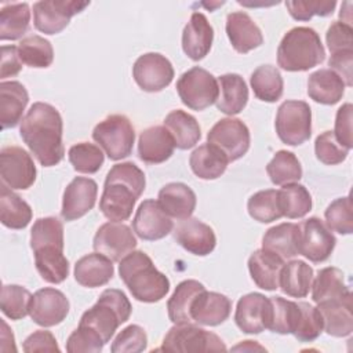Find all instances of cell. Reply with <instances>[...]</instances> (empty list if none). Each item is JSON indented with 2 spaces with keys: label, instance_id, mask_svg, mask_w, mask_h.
<instances>
[{
  "label": "cell",
  "instance_id": "14",
  "mask_svg": "<svg viewBox=\"0 0 353 353\" xmlns=\"http://www.w3.org/2000/svg\"><path fill=\"white\" fill-rule=\"evenodd\" d=\"M132 77L138 87L146 92H159L168 87L174 79V68L168 58L159 52L141 55L132 66Z\"/></svg>",
  "mask_w": 353,
  "mask_h": 353
},
{
  "label": "cell",
  "instance_id": "59",
  "mask_svg": "<svg viewBox=\"0 0 353 353\" xmlns=\"http://www.w3.org/2000/svg\"><path fill=\"white\" fill-rule=\"evenodd\" d=\"M328 66L334 70L345 83L346 87H352V68H353V51H342L331 54L328 59Z\"/></svg>",
  "mask_w": 353,
  "mask_h": 353
},
{
  "label": "cell",
  "instance_id": "42",
  "mask_svg": "<svg viewBox=\"0 0 353 353\" xmlns=\"http://www.w3.org/2000/svg\"><path fill=\"white\" fill-rule=\"evenodd\" d=\"M279 203L283 216L290 219L303 218L312 210V196L309 190L298 183H285L279 190Z\"/></svg>",
  "mask_w": 353,
  "mask_h": 353
},
{
  "label": "cell",
  "instance_id": "1",
  "mask_svg": "<svg viewBox=\"0 0 353 353\" xmlns=\"http://www.w3.org/2000/svg\"><path fill=\"white\" fill-rule=\"evenodd\" d=\"M63 121L57 108L34 102L21 121L19 135L43 167L61 163L65 156L62 142Z\"/></svg>",
  "mask_w": 353,
  "mask_h": 353
},
{
  "label": "cell",
  "instance_id": "30",
  "mask_svg": "<svg viewBox=\"0 0 353 353\" xmlns=\"http://www.w3.org/2000/svg\"><path fill=\"white\" fill-rule=\"evenodd\" d=\"M219 95L216 108L228 116L239 114L248 102V87L237 73H226L218 77Z\"/></svg>",
  "mask_w": 353,
  "mask_h": 353
},
{
  "label": "cell",
  "instance_id": "21",
  "mask_svg": "<svg viewBox=\"0 0 353 353\" xmlns=\"http://www.w3.org/2000/svg\"><path fill=\"white\" fill-rule=\"evenodd\" d=\"M225 29L232 47L239 54H247L263 43V34L259 26L244 11L228 14Z\"/></svg>",
  "mask_w": 353,
  "mask_h": 353
},
{
  "label": "cell",
  "instance_id": "7",
  "mask_svg": "<svg viewBox=\"0 0 353 353\" xmlns=\"http://www.w3.org/2000/svg\"><path fill=\"white\" fill-rule=\"evenodd\" d=\"M276 132L280 141L290 146L305 143L312 134V110L305 101H284L276 114Z\"/></svg>",
  "mask_w": 353,
  "mask_h": 353
},
{
  "label": "cell",
  "instance_id": "29",
  "mask_svg": "<svg viewBox=\"0 0 353 353\" xmlns=\"http://www.w3.org/2000/svg\"><path fill=\"white\" fill-rule=\"evenodd\" d=\"M317 309L323 317V330L328 335L342 338L352 334V296L320 302L317 303Z\"/></svg>",
  "mask_w": 353,
  "mask_h": 353
},
{
  "label": "cell",
  "instance_id": "25",
  "mask_svg": "<svg viewBox=\"0 0 353 353\" xmlns=\"http://www.w3.org/2000/svg\"><path fill=\"white\" fill-rule=\"evenodd\" d=\"M284 259L268 250H256L248 258V270L252 281L265 291L279 288Z\"/></svg>",
  "mask_w": 353,
  "mask_h": 353
},
{
  "label": "cell",
  "instance_id": "54",
  "mask_svg": "<svg viewBox=\"0 0 353 353\" xmlns=\"http://www.w3.org/2000/svg\"><path fill=\"white\" fill-rule=\"evenodd\" d=\"M148 346V335L138 324H131L120 331L114 338L110 350L112 353H139Z\"/></svg>",
  "mask_w": 353,
  "mask_h": 353
},
{
  "label": "cell",
  "instance_id": "32",
  "mask_svg": "<svg viewBox=\"0 0 353 353\" xmlns=\"http://www.w3.org/2000/svg\"><path fill=\"white\" fill-rule=\"evenodd\" d=\"M299 226L284 222L266 230L262 237V248L274 252L281 259H292L299 255Z\"/></svg>",
  "mask_w": 353,
  "mask_h": 353
},
{
  "label": "cell",
  "instance_id": "8",
  "mask_svg": "<svg viewBox=\"0 0 353 353\" xmlns=\"http://www.w3.org/2000/svg\"><path fill=\"white\" fill-rule=\"evenodd\" d=\"M176 91L185 106L197 112L204 110L218 99V79L208 70L194 66L181 74Z\"/></svg>",
  "mask_w": 353,
  "mask_h": 353
},
{
  "label": "cell",
  "instance_id": "56",
  "mask_svg": "<svg viewBox=\"0 0 353 353\" xmlns=\"http://www.w3.org/2000/svg\"><path fill=\"white\" fill-rule=\"evenodd\" d=\"M325 41L331 54L342 51H353V28L342 21L330 25L325 33Z\"/></svg>",
  "mask_w": 353,
  "mask_h": 353
},
{
  "label": "cell",
  "instance_id": "38",
  "mask_svg": "<svg viewBox=\"0 0 353 353\" xmlns=\"http://www.w3.org/2000/svg\"><path fill=\"white\" fill-rule=\"evenodd\" d=\"M313 283V268L301 259H291L284 263L279 287L292 298H305Z\"/></svg>",
  "mask_w": 353,
  "mask_h": 353
},
{
  "label": "cell",
  "instance_id": "24",
  "mask_svg": "<svg viewBox=\"0 0 353 353\" xmlns=\"http://www.w3.org/2000/svg\"><path fill=\"white\" fill-rule=\"evenodd\" d=\"M175 149L174 139L164 125L143 130L138 139V156L143 163L160 164L168 160Z\"/></svg>",
  "mask_w": 353,
  "mask_h": 353
},
{
  "label": "cell",
  "instance_id": "5",
  "mask_svg": "<svg viewBox=\"0 0 353 353\" xmlns=\"http://www.w3.org/2000/svg\"><path fill=\"white\" fill-rule=\"evenodd\" d=\"M131 312L132 306L121 290L106 288L97 303L83 313L79 325L94 331L106 345L117 327L130 319Z\"/></svg>",
  "mask_w": 353,
  "mask_h": 353
},
{
  "label": "cell",
  "instance_id": "46",
  "mask_svg": "<svg viewBox=\"0 0 353 353\" xmlns=\"http://www.w3.org/2000/svg\"><path fill=\"white\" fill-rule=\"evenodd\" d=\"M272 320L269 330L281 335L294 334L298 319H299V305L298 302L281 298L272 296Z\"/></svg>",
  "mask_w": 353,
  "mask_h": 353
},
{
  "label": "cell",
  "instance_id": "50",
  "mask_svg": "<svg viewBox=\"0 0 353 353\" xmlns=\"http://www.w3.org/2000/svg\"><path fill=\"white\" fill-rule=\"evenodd\" d=\"M299 319L294 336L299 342H313L323 332V317L319 309L307 302H298Z\"/></svg>",
  "mask_w": 353,
  "mask_h": 353
},
{
  "label": "cell",
  "instance_id": "22",
  "mask_svg": "<svg viewBox=\"0 0 353 353\" xmlns=\"http://www.w3.org/2000/svg\"><path fill=\"white\" fill-rule=\"evenodd\" d=\"M232 312V301L219 292L201 291L190 306V316L200 325L215 327L222 324Z\"/></svg>",
  "mask_w": 353,
  "mask_h": 353
},
{
  "label": "cell",
  "instance_id": "35",
  "mask_svg": "<svg viewBox=\"0 0 353 353\" xmlns=\"http://www.w3.org/2000/svg\"><path fill=\"white\" fill-rule=\"evenodd\" d=\"M33 254L36 269L44 281L59 284L69 276V261L62 247L46 245L34 250Z\"/></svg>",
  "mask_w": 353,
  "mask_h": 353
},
{
  "label": "cell",
  "instance_id": "40",
  "mask_svg": "<svg viewBox=\"0 0 353 353\" xmlns=\"http://www.w3.org/2000/svg\"><path fill=\"white\" fill-rule=\"evenodd\" d=\"M254 95L263 102H276L281 98L284 81L280 70L273 65L258 66L250 77Z\"/></svg>",
  "mask_w": 353,
  "mask_h": 353
},
{
  "label": "cell",
  "instance_id": "10",
  "mask_svg": "<svg viewBox=\"0 0 353 353\" xmlns=\"http://www.w3.org/2000/svg\"><path fill=\"white\" fill-rule=\"evenodd\" d=\"M250 142L248 127L234 117L218 120L207 134V143L218 148L229 163L241 159L248 152Z\"/></svg>",
  "mask_w": 353,
  "mask_h": 353
},
{
  "label": "cell",
  "instance_id": "33",
  "mask_svg": "<svg viewBox=\"0 0 353 353\" xmlns=\"http://www.w3.org/2000/svg\"><path fill=\"white\" fill-rule=\"evenodd\" d=\"M349 296H352V292L345 283V274L341 269L328 266L319 270L312 283V299L314 303Z\"/></svg>",
  "mask_w": 353,
  "mask_h": 353
},
{
  "label": "cell",
  "instance_id": "27",
  "mask_svg": "<svg viewBox=\"0 0 353 353\" xmlns=\"http://www.w3.org/2000/svg\"><path fill=\"white\" fill-rule=\"evenodd\" d=\"M29 102L25 85L17 80L0 83V123L1 128H12L22 121V114Z\"/></svg>",
  "mask_w": 353,
  "mask_h": 353
},
{
  "label": "cell",
  "instance_id": "12",
  "mask_svg": "<svg viewBox=\"0 0 353 353\" xmlns=\"http://www.w3.org/2000/svg\"><path fill=\"white\" fill-rule=\"evenodd\" d=\"M36 165L32 156L19 146H3L0 150L1 182L10 189L26 190L36 181Z\"/></svg>",
  "mask_w": 353,
  "mask_h": 353
},
{
  "label": "cell",
  "instance_id": "11",
  "mask_svg": "<svg viewBox=\"0 0 353 353\" xmlns=\"http://www.w3.org/2000/svg\"><path fill=\"white\" fill-rule=\"evenodd\" d=\"M90 6V1L46 0L33 4L34 28L44 34H57L70 22V18Z\"/></svg>",
  "mask_w": 353,
  "mask_h": 353
},
{
  "label": "cell",
  "instance_id": "34",
  "mask_svg": "<svg viewBox=\"0 0 353 353\" xmlns=\"http://www.w3.org/2000/svg\"><path fill=\"white\" fill-rule=\"evenodd\" d=\"M164 127L171 134L175 148L181 150H188L196 146L201 138V128L197 120L181 109L172 110L165 116Z\"/></svg>",
  "mask_w": 353,
  "mask_h": 353
},
{
  "label": "cell",
  "instance_id": "17",
  "mask_svg": "<svg viewBox=\"0 0 353 353\" xmlns=\"http://www.w3.org/2000/svg\"><path fill=\"white\" fill-rule=\"evenodd\" d=\"M272 320V301L259 292L243 295L236 306L234 323L245 334H261L269 330Z\"/></svg>",
  "mask_w": 353,
  "mask_h": 353
},
{
  "label": "cell",
  "instance_id": "6",
  "mask_svg": "<svg viewBox=\"0 0 353 353\" xmlns=\"http://www.w3.org/2000/svg\"><path fill=\"white\" fill-rule=\"evenodd\" d=\"M92 139L105 150L110 160H121L131 154L135 130L124 114H110L92 130Z\"/></svg>",
  "mask_w": 353,
  "mask_h": 353
},
{
  "label": "cell",
  "instance_id": "16",
  "mask_svg": "<svg viewBox=\"0 0 353 353\" xmlns=\"http://www.w3.org/2000/svg\"><path fill=\"white\" fill-rule=\"evenodd\" d=\"M97 252L113 262H120L137 247V239L130 226L123 222H106L97 230L92 241Z\"/></svg>",
  "mask_w": 353,
  "mask_h": 353
},
{
  "label": "cell",
  "instance_id": "43",
  "mask_svg": "<svg viewBox=\"0 0 353 353\" xmlns=\"http://www.w3.org/2000/svg\"><path fill=\"white\" fill-rule=\"evenodd\" d=\"M272 183L280 186L298 182L302 178V165L298 157L288 150H279L266 165Z\"/></svg>",
  "mask_w": 353,
  "mask_h": 353
},
{
  "label": "cell",
  "instance_id": "15",
  "mask_svg": "<svg viewBox=\"0 0 353 353\" xmlns=\"http://www.w3.org/2000/svg\"><path fill=\"white\" fill-rule=\"evenodd\" d=\"M69 309L70 303L62 291L44 287L32 295L29 316L37 325L54 327L66 319Z\"/></svg>",
  "mask_w": 353,
  "mask_h": 353
},
{
  "label": "cell",
  "instance_id": "23",
  "mask_svg": "<svg viewBox=\"0 0 353 353\" xmlns=\"http://www.w3.org/2000/svg\"><path fill=\"white\" fill-rule=\"evenodd\" d=\"M214 29L203 12H193L182 32V50L192 61L203 59L211 50Z\"/></svg>",
  "mask_w": 353,
  "mask_h": 353
},
{
  "label": "cell",
  "instance_id": "41",
  "mask_svg": "<svg viewBox=\"0 0 353 353\" xmlns=\"http://www.w3.org/2000/svg\"><path fill=\"white\" fill-rule=\"evenodd\" d=\"M30 8L28 3L7 4L0 11V40H18L29 29Z\"/></svg>",
  "mask_w": 353,
  "mask_h": 353
},
{
  "label": "cell",
  "instance_id": "55",
  "mask_svg": "<svg viewBox=\"0 0 353 353\" xmlns=\"http://www.w3.org/2000/svg\"><path fill=\"white\" fill-rule=\"evenodd\" d=\"M103 341L94 331L83 325H79L66 341V350L69 353H99L103 349Z\"/></svg>",
  "mask_w": 353,
  "mask_h": 353
},
{
  "label": "cell",
  "instance_id": "4",
  "mask_svg": "<svg viewBox=\"0 0 353 353\" xmlns=\"http://www.w3.org/2000/svg\"><path fill=\"white\" fill-rule=\"evenodd\" d=\"M325 50L319 33L307 26L290 29L277 48V63L287 72H305L320 65Z\"/></svg>",
  "mask_w": 353,
  "mask_h": 353
},
{
  "label": "cell",
  "instance_id": "9",
  "mask_svg": "<svg viewBox=\"0 0 353 353\" xmlns=\"http://www.w3.org/2000/svg\"><path fill=\"white\" fill-rule=\"evenodd\" d=\"M160 350L164 352H225L223 341L214 332L192 324H175L168 330Z\"/></svg>",
  "mask_w": 353,
  "mask_h": 353
},
{
  "label": "cell",
  "instance_id": "53",
  "mask_svg": "<svg viewBox=\"0 0 353 353\" xmlns=\"http://www.w3.org/2000/svg\"><path fill=\"white\" fill-rule=\"evenodd\" d=\"M290 15L296 21H309L312 17H328L336 7L335 0H295L285 1Z\"/></svg>",
  "mask_w": 353,
  "mask_h": 353
},
{
  "label": "cell",
  "instance_id": "60",
  "mask_svg": "<svg viewBox=\"0 0 353 353\" xmlns=\"http://www.w3.org/2000/svg\"><path fill=\"white\" fill-rule=\"evenodd\" d=\"M22 69V61L18 55V47L15 46H3L1 47V72L0 77H14Z\"/></svg>",
  "mask_w": 353,
  "mask_h": 353
},
{
  "label": "cell",
  "instance_id": "28",
  "mask_svg": "<svg viewBox=\"0 0 353 353\" xmlns=\"http://www.w3.org/2000/svg\"><path fill=\"white\" fill-rule=\"evenodd\" d=\"M157 201L171 218L182 221L192 216L197 199L196 193L186 183L170 182L160 189Z\"/></svg>",
  "mask_w": 353,
  "mask_h": 353
},
{
  "label": "cell",
  "instance_id": "61",
  "mask_svg": "<svg viewBox=\"0 0 353 353\" xmlns=\"http://www.w3.org/2000/svg\"><path fill=\"white\" fill-rule=\"evenodd\" d=\"M1 325H3V331H1V350L6 347V343H10L12 346L14 352H17V347H15V343H14V335L10 331V328H8V325L6 324L4 320L1 321Z\"/></svg>",
  "mask_w": 353,
  "mask_h": 353
},
{
  "label": "cell",
  "instance_id": "36",
  "mask_svg": "<svg viewBox=\"0 0 353 353\" xmlns=\"http://www.w3.org/2000/svg\"><path fill=\"white\" fill-rule=\"evenodd\" d=\"M204 290L205 287L197 280L181 281L167 302V312L170 320L174 324L194 323L190 316V306L194 298Z\"/></svg>",
  "mask_w": 353,
  "mask_h": 353
},
{
  "label": "cell",
  "instance_id": "31",
  "mask_svg": "<svg viewBox=\"0 0 353 353\" xmlns=\"http://www.w3.org/2000/svg\"><path fill=\"white\" fill-rule=\"evenodd\" d=\"M343 80L331 69H319L309 74L307 95L317 103L335 105L345 94Z\"/></svg>",
  "mask_w": 353,
  "mask_h": 353
},
{
  "label": "cell",
  "instance_id": "37",
  "mask_svg": "<svg viewBox=\"0 0 353 353\" xmlns=\"http://www.w3.org/2000/svg\"><path fill=\"white\" fill-rule=\"evenodd\" d=\"M189 164L196 176L211 181L219 178L226 171L229 161L218 148L204 143L192 152Z\"/></svg>",
  "mask_w": 353,
  "mask_h": 353
},
{
  "label": "cell",
  "instance_id": "57",
  "mask_svg": "<svg viewBox=\"0 0 353 353\" xmlns=\"http://www.w3.org/2000/svg\"><path fill=\"white\" fill-rule=\"evenodd\" d=\"M352 113H353V106L352 103H343L338 110L335 116V128H334V135L338 139V142L345 146L346 149L353 148V141H352Z\"/></svg>",
  "mask_w": 353,
  "mask_h": 353
},
{
  "label": "cell",
  "instance_id": "20",
  "mask_svg": "<svg viewBox=\"0 0 353 353\" xmlns=\"http://www.w3.org/2000/svg\"><path fill=\"white\" fill-rule=\"evenodd\" d=\"M174 239L188 252L205 256L216 245V236L212 228L197 218L182 219L174 229Z\"/></svg>",
  "mask_w": 353,
  "mask_h": 353
},
{
  "label": "cell",
  "instance_id": "39",
  "mask_svg": "<svg viewBox=\"0 0 353 353\" xmlns=\"http://www.w3.org/2000/svg\"><path fill=\"white\" fill-rule=\"evenodd\" d=\"M30 205L7 185H0V221L6 228L23 229L32 221Z\"/></svg>",
  "mask_w": 353,
  "mask_h": 353
},
{
  "label": "cell",
  "instance_id": "26",
  "mask_svg": "<svg viewBox=\"0 0 353 353\" xmlns=\"http://www.w3.org/2000/svg\"><path fill=\"white\" fill-rule=\"evenodd\" d=\"M73 274L74 280L83 287H102L108 284L114 274L113 261L97 251L87 254L76 262Z\"/></svg>",
  "mask_w": 353,
  "mask_h": 353
},
{
  "label": "cell",
  "instance_id": "45",
  "mask_svg": "<svg viewBox=\"0 0 353 353\" xmlns=\"http://www.w3.org/2000/svg\"><path fill=\"white\" fill-rule=\"evenodd\" d=\"M248 214L261 223H270L283 216L279 203V190L265 189L254 193L247 203Z\"/></svg>",
  "mask_w": 353,
  "mask_h": 353
},
{
  "label": "cell",
  "instance_id": "18",
  "mask_svg": "<svg viewBox=\"0 0 353 353\" xmlns=\"http://www.w3.org/2000/svg\"><path fill=\"white\" fill-rule=\"evenodd\" d=\"M174 223L171 216L161 208L160 203L153 199L143 200L132 219V230L146 241H154L165 237L172 232Z\"/></svg>",
  "mask_w": 353,
  "mask_h": 353
},
{
  "label": "cell",
  "instance_id": "44",
  "mask_svg": "<svg viewBox=\"0 0 353 353\" xmlns=\"http://www.w3.org/2000/svg\"><path fill=\"white\" fill-rule=\"evenodd\" d=\"M17 47L22 63L30 68H48L54 61L51 43L39 34L22 39Z\"/></svg>",
  "mask_w": 353,
  "mask_h": 353
},
{
  "label": "cell",
  "instance_id": "48",
  "mask_svg": "<svg viewBox=\"0 0 353 353\" xmlns=\"http://www.w3.org/2000/svg\"><path fill=\"white\" fill-rule=\"evenodd\" d=\"M68 157L74 171L81 174H95L105 161L102 149L90 142H80L70 146Z\"/></svg>",
  "mask_w": 353,
  "mask_h": 353
},
{
  "label": "cell",
  "instance_id": "13",
  "mask_svg": "<svg viewBox=\"0 0 353 353\" xmlns=\"http://www.w3.org/2000/svg\"><path fill=\"white\" fill-rule=\"evenodd\" d=\"M299 226V254L314 263L327 261L336 244V239L330 228L317 216H310Z\"/></svg>",
  "mask_w": 353,
  "mask_h": 353
},
{
  "label": "cell",
  "instance_id": "62",
  "mask_svg": "<svg viewBox=\"0 0 353 353\" xmlns=\"http://www.w3.org/2000/svg\"><path fill=\"white\" fill-rule=\"evenodd\" d=\"M232 350H266V349L258 345L255 341H243L240 345L232 347Z\"/></svg>",
  "mask_w": 353,
  "mask_h": 353
},
{
  "label": "cell",
  "instance_id": "47",
  "mask_svg": "<svg viewBox=\"0 0 353 353\" xmlns=\"http://www.w3.org/2000/svg\"><path fill=\"white\" fill-rule=\"evenodd\" d=\"M32 294L22 285L4 284L0 295V309L11 320H21L29 314Z\"/></svg>",
  "mask_w": 353,
  "mask_h": 353
},
{
  "label": "cell",
  "instance_id": "52",
  "mask_svg": "<svg viewBox=\"0 0 353 353\" xmlns=\"http://www.w3.org/2000/svg\"><path fill=\"white\" fill-rule=\"evenodd\" d=\"M314 153L323 164L335 165L346 160L349 149L338 142L332 131H324L314 141Z\"/></svg>",
  "mask_w": 353,
  "mask_h": 353
},
{
  "label": "cell",
  "instance_id": "58",
  "mask_svg": "<svg viewBox=\"0 0 353 353\" xmlns=\"http://www.w3.org/2000/svg\"><path fill=\"white\" fill-rule=\"evenodd\" d=\"M25 353H34V352H59V346L57 343L55 336L46 330H37L30 334L22 345Z\"/></svg>",
  "mask_w": 353,
  "mask_h": 353
},
{
  "label": "cell",
  "instance_id": "19",
  "mask_svg": "<svg viewBox=\"0 0 353 353\" xmlns=\"http://www.w3.org/2000/svg\"><path fill=\"white\" fill-rule=\"evenodd\" d=\"M98 185L94 179L76 176L65 188L61 215L65 221H76L90 212L97 201Z\"/></svg>",
  "mask_w": 353,
  "mask_h": 353
},
{
  "label": "cell",
  "instance_id": "3",
  "mask_svg": "<svg viewBox=\"0 0 353 353\" xmlns=\"http://www.w3.org/2000/svg\"><path fill=\"white\" fill-rule=\"evenodd\" d=\"M119 274L132 298L145 303L161 301L170 291L168 277L157 270L152 258L143 251H131L119 265Z\"/></svg>",
  "mask_w": 353,
  "mask_h": 353
},
{
  "label": "cell",
  "instance_id": "49",
  "mask_svg": "<svg viewBox=\"0 0 353 353\" xmlns=\"http://www.w3.org/2000/svg\"><path fill=\"white\" fill-rule=\"evenodd\" d=\"M57 245L63 248V225L55 216L39 218L30 230V248Z\"/></svg>",
  "mask_w": 353,
  "mask_h": 353
},
{
  "label": "cell",
  "instance_id": "2",
  "mask_svg": "<svg viewBox=\"0 0 353 353\" xmlns=\"http://www.w3.org/2000/svg\"><path fill=\"white\" fill-rule=\"evenodd\" d=\"M145 185V174L137 164L131 161L114 164L106 175L99 200L103 216L112 222L127 221L143 193Z\"/></svg>",
  "mask_w": 353,
  "mask_h": 353
},
{
  "label": "cell",
  "instance_id": "51",
  "mask_svg": "<svg viewBox=\"0 0 353 353\" xmlns=\"http://www.w3.org/2000/svg\"><path fill=\"white\" fill-rule=\"evenodd\" d=\"M325 225L330 230L339 234H350L353 232V210L349 196L335 199L324 212Z\"/></svg>",
  "mask_w": 353,
  "mask_h": 353
}]
</instances>
